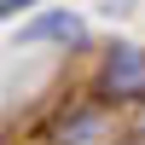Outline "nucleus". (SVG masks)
Masks as SVG:
<instances>
[{"instance_id":"f257e3e1","label":"nucleus","mask_w":145,"mask_h":145,"mask_svg":"<svg viewBox=\"0 0 145 145\" xmlns=\"http://www.w3.org/2000/svg\"><path fill=\"white\" fill-rule=\"evenodd\" d=\"M99 105H145V46L116 41L99 70Z\"/></svg>"},{"instance_id":"f03ea898","label":"nucleus","mask_w":145,"mask_h":145,"mask_svg":"<svg viewBox=\"0 0 145 145\" xmlns=\"http://www.w3.org/2000/svg\"><path fill=\"white\" fill-rule=\"evenodd\" d=\"M105 134H110V110L105 105H76V110H64L52 122L58 145H81V139H105Z\"/></svg>"},{"instance_id":"7ed1b4c3","label":"nucleus","mask_w":145,"mask_h":145,"mask_svg":"<svg viewBox=\"0 0 145 145\" xmlns=\"http://www.w3.org/2000/svg\"><path fill=\"white\" fill-rule=\"evenodd\" d=\"M52 35H64V41H81V18H70V12H52V18L29 23V29H23V41H52Z\"/></svg>"},{"instance_id":"20e7f679","label":"nucleus","mask_w":145,"mask_h":145,"mask_svg":"<svg viewBox=\"0 0 145 145\" xmlns=\"http://www.w3.org/2000/svg\"><path fill=\"white\" fill-rule=\"evenodd\" d=\"M35 0H0V18H12V12H29Z\"/></svg>"},{"instance_id":"39448f33","label":"nucleus","mask_w":145,"mask_h":145,"mask_svg":"<svg viewBox=\"0 0 145 145\" xmlns=\"http://www.w3.org/2000/svg\"><path fill=\"white\" fill-rule=\"evenodd\" d=\"M110 145H145V139H139V134H134V139H110Z\"/></svg>"},{"instance_id":"423d86ee","label":"nucleus","mask_w":145,"mask_h":145,"mask_svg":"<svg viewBox=\"0 0 145 145\" xmlns=\"http://www.w3.org/2000/svg\"><path fill=\"white\" fill-rule=\"evenodd\" d=\"M139 139H145V110H139Z\"/></svg>"}]
</instances>
